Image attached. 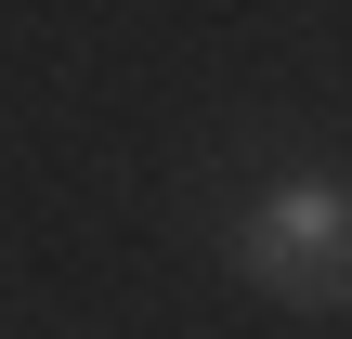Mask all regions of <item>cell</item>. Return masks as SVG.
I'll use <instances>...</instances> for the list:
<instances>
[{
    "instance_id": "1",
    "label": "cell",
    "mask_w": 352,
    "mask_h": 339,
    "mask_svg": "<svg viewBox=\"0 0 352 339\" xmlns=\"http://www.w3.org/2000/svg\"><path fill=\"white\" fill-rule=\"evenodd\" d=\"M222 248H235V274H248L261 300H287V314H352V183H327V170L248 196Z\"/></svg>"
}]
</instances>
